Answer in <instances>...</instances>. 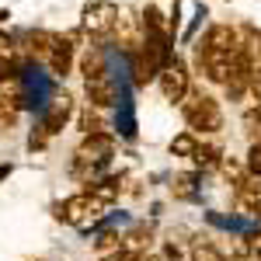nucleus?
Masks as SVG:
<instances>
[{
    "instance_id": "obj_3",
    "label": "nucleus",
    "mask_w": 261,
    "mask_h": 261,
    "mask_svg": "<svg viewBox=\"0 0 261 261\" xmlns=\"http://www.w3.org/2000/svg\"><path fill=\"white\" fill-rule=\"evenodd\" d=\"M157 84H161V94L167 101H181L188 94V66L178 60V56H171V60L161 66V73H157Z\"/></svg>"
},
{
    "instance_id": "obj_6",
    "label": "nucleus",
    "mask_w": 261,
    "mask_h": 261,
    "mask_svg": "<svg viewBox=\"0 0 261 261\" xmlns=\"http://www.w3.org/2000/svg\"><path fill=\"white\" fill-rule=\"evenodd\" d=\"M237 199H241L244 213H254L261 216V181H237Z\"/></svg>"
},
{
    "instance_id": "obj_4",
    "label": "nucleus",
    "mask_w": 261,
    "mask_h": 261,
    "mask_svg": "<svg viewBox=\"0 0 261 261\" xmlns=\"http://www.w3.org/2000/svg\"><path fill=\"white\" fill-rule=\"evenodd\" d=\"M73 42H77V35H56L53 32L49 53H45V66H49L53 77H66L73 70V49H77Z\"/></svg>"
},
{
    "instance_id": "obj_8",
    "label": "nucleus",
    "mask_w": 261,
    "mask_h": 261,
    "mask_svg": "<svg viewBox=\"0 0 261 261\" xmlns=\"http://www.w3.org/2000/svg\"><path fill=\"white\" fill-rule=\"evenodd\" d=\"M7 174H11V164H0V181L7 178Z\"/></svg>"
},
{
    "instance_id": "obj_5",
    "label": "nucleus",
    "mask_w": 261,
    "mask_h": 261,
    "mask_svg": "<svg viewBox=\"0 0 261 261\" xmlns=\"http://www.w3.org/2000/svg\"><path fill=\"white\" fill-rule=\"evenodd\" d=\"M94 209H101V202L87 192V195H77V199H66V202H63V205H60V216L66 223H87Z\"/></svg>"
},
{
    "instance_id": "obj_1",
    "label": "nucleus",
    "mask_w": 261,
    "mask_h": 261,
    "mask_svg": "<svg viewBox=\"0 0 261 261\" xmlns=\"http://www.w3.org/2000/svg\"><path fill=\"white\" fill-rule=\"evenodd\" d=\"M181 115L192 125V133H220L223 129V108L220 101L205 91H192L181 98Z\"/></svg>"
},
{
    "instance_id": "obj_7",
    "label": "nucleus",
    "mask_w": 261,
    "mask_h": 261,
    "mask_svg": "<svg viewBox=\"0 0 261 261\" xmlns=\"http://www.w3.org/2000/svg\"><path fill=\"white\" fill-rule=\"evenodd\" d=\"M195 146H199V140H195L192 133H181L178 140L171 143V153H181V157H192V153H195Z\"/></svg>"
},
{
    "instance_id": "obj_9",
    "label": "nucleus",
    "mask_w": 261,
    "mask_h": 261,
    "mask_svg": "<svg viewBox=\"0 0 261 261\" xmlns=\"http://www.w3.org/2000/svg\"><path fill=\"white\" fill-rule=\"evenodd\" d=\"M7 18H11V11H0V24H4Z\"/></svg>"
},
{
    "instance_id": "obj_2",
    "label": "nucleus",
    "mask_w": 261,
    "mask_h": 261,
    "mask_svg": "<svg viewBox=\"0 0 261 261\" xmlns=\"http://www.w3.org/2000/svg\"><path fill=\"white\" fill-rule=\"evenodd\" d=\"M115 24H119V7H115V4H108V0L87 4V11H84V28L91 32V39H108V35L115 32Z\"/></svg>"
}]
</instances>
